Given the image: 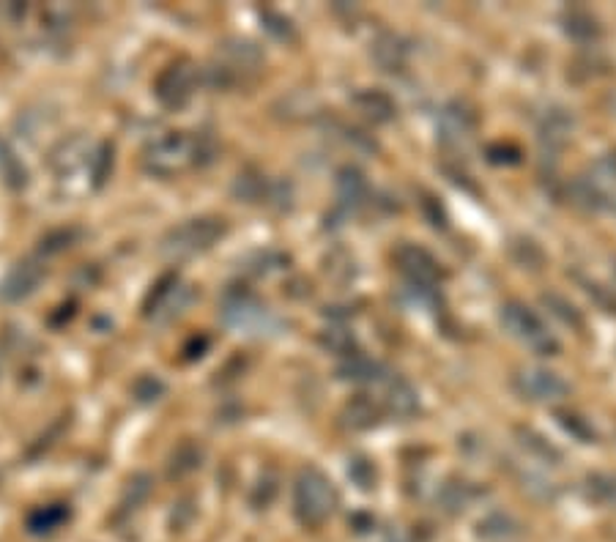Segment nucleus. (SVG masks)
Wrapping results in <instances>:
<instances>
[{"label": "nucleus", "instance_id": "obj_29", "mask_svg": "<svg viewBox=\"0 0 616 542\" xmlns=\"http://www.w3.org/2000/svg\"><path fill=\"white\" fill-rule=\"evenodd\" d=\"M589 296H595V302L606 310V313H616V291L603 288V285H592L589 282Z\"/></svg>", "mask_w": 616, "mask_h": 542}, {"label": "nucleus", "instance_id": "obj_32", "mask_svg": "<svg viewBox=\"0 0 616 542\" xmlns=\"http://www.w3.org/2000/svg\"><path fill=\"white\" fill-rule=\"evenodd\" d=\"M614 107H616V99H614Z\"/></svg>", "mask_w": 616, "mask_h": 542}, {"label": "nucleus", "instance_id": "obj_25", "mask_svg": "<svg viewBox=\"0 0 616 542\" xmlns=\"http://www.w3.org/2000/svg\"><path fill=\"white\" fill-rule=\"evenodd\" d=\"M348 477H351V482L359 490H373V485H376V466H373V460L365 458V455H356V458L348 460Z\"/></svg>", "mask_w": 616, "mask_h": 542}, {"label": "nucleus", "instance_id": "obj_30", "mask_svg": "<svg viewBox=\"0 0 616 542\" xmlns=\"http://www.w3.org/2000/svg\"><path fill=\"white\" fill-rule=\"evenodd\" d=\"M488 157H491V162H496V165H515V162L521 159V154H518V148L512 146H491Z\"/></svg>", "mask_w": 616, "mask_h": 542}, {"label": "nucleus", "instance_id": "obj_17", "mask_svg": "<svg viewBox=\"0 0 616 542\" xmlns=\"http://www.w3.org/2000/svg\"><path fill=\"white\" fill-rule=\"evenodd\" d=\"M406 55V44L400 42L397 36H392V33L378 36V42L373 44V58H376V63L384 72H400L406 66Z\"/></svg>", "mask_w": 616, "mask_h": 542}, {"label": "nucleus", "instance_id": "obj_23", "mask_svg": "<svg viewBox=\"0 0 616 542\" xmlns=\"http://www.w3.org/2000/svg\"><path fill=\"white\" fill-rule=\"evenodd\" d=\"M318 343H321L324 351H329V354H335V356H343V359L356 354L354 332H348V329H343V326H332V329L321 332Z\"/></svg>", "mask_w": 616, "mask_h": 542}, {"label": "nucleus", "instance_id": "obj_11", "mask_svg": "<svg viewBox=\"0 0 616 542\" xmlns=\"http://www.w3.org/2000/svg\"><path fill=\"white\" fill-rule=\"evenodd\" d=\"M570 132H573V115L562 110V107L545 110L543 118H540V126H537L540 146H543V151H548V154H559V151L567 146Z\"/></svg>", "mask_w": 616, "mask_h": 542}, {"label": "nucleus", "instance_id": "obj_20", "mask_svg": "<svg viewBox=\"0 0 616 542\" xmlns=\"http://www.w3.org/2000/svg\"><path fill=\"white\" fill-rule=\"evenodd\" d=\"M562 28L564 33L570 36V39H575V42H595L597 36H600V25H597V20L589 14V11L584 9H570L564 11L562 17Z\"/></svg>", "mask_w": 616, "mask_h": 542}, {"label": "nucleus", "instance_id": "obj_12", "mask_svg": "<svg viewBox=\"0 0 616 542\" xmlns=\"http://www.w3.org/2000/svg\"><path fill=\"white\" fill-rule=\"evenodd\" d=\"M474 126H477V121H474V113H471L469 107L452 102V105L444 107L439 115L441 143H447V146H460V143H466L471 137V132H474Z\"/></svg>", "mask_w": 616, "mask_h": 542}, {"label": "nucleus", "instance_id": "obj_31", "mask_svg": "<svg viewBox=\"0 0 616 542\" xmlns=\"http://www.w3.org/2000/svg\"><path fill=\"white\" fill-rule=\"evenodd\" d=\"M263 20L274 22V25H269V31H272L277 39H291L293 36L291 22L285 20V17H277V14H272V11H266V14H263Z\"/></svg>", "mask_w": 616, "mask_h": 542}, {"label": "nucleus", "instance_id": "obj_27", "mask_svg": "<svg viewBox=\"0 0 616 542\" xmlns=\"http://www.w3.org/2000/svg\"><path fill=\"white\" fill-rule=\"evenodd\" d=\"M543 304L556 315V318H562L567 326H575V329H578V326L584 324V321H581V313H578L567 299H562L559 293H545Z\"/></svg>", "mask_w": 616, "mask_h": 542}, {"label": "nucleus", "instance_id": "obj_16", "mask_svg": "<svg viewBox=\"0 0 616 542\" xmlns=\"http://www.w3.org/2000/svg\"><path fill=\"white\" fill-rule=\"evenodd\" d=\"M337 378L340 381H351V384H373V381L384 378V365L376 362V359H370V356L354 354L337 367Z\"/></svg>", "mask_w": 616, "mask_h": 542}, {"label": "nucleus", "instance_id": "obj_1", "mask_svg": "<svg viewBox=\"0 0 616 542\" xmlns=\"http://www.w3.org/2000/svg\"><path fill=\"white\" fill-rule=\"evenodd\" d=\"M211 154H214V146L206 135L170 132L146 148L143 165L148 173L168 178L192 165H206V162H211Z\"/></svg>", "mask_w": 616, "mask_h": 542}, {"label": "nucleus", "instance_id": "obj_3", "mask_svg": "<svg viewBox=\"0 0 616 542\" xmlns=\"http://www.w3.org/2000/svg\"><path fill=\"white\" fill-rule=\"evenodd\" d=\"M220 313L222 321L230 329L244 334H266L277 326L274 315L269 313V307L255 293L247 291V288H230V291H225Z\"/></svg>", "mask_w": 616, "mask_h": 542}, {"label": "nucleus", "instance_id": "obj_8", "mask_svg": "<svg viewBox=\"0 0 616 542\" xmlns=\"http://www.w3.org/2000/svg\"><path fill=\"white\" fill-rule=\"evenodd\" d=\"M395 263L397 269H400V274L411 282V288L433 291V288L439 285L441 266L425 247H417V244H400L395 250Z\"/></svg>", "mask_w": 616, "mask_h": 542}, {"label": "nucleus", "instance_id": "obj_7", "mask_svg": "<svg viewBox=\"0 0 616 542\" xmlns=\"http://www.w3.org/2000/svg\"><path fill=\"white\" fill-rule=\"evenodd\" d=\"M512 386L529 403H554V400H562L570 392L567 381L554 370H545V367H523L512 376Z\"/></svg>", "mask_w": 616, "mask_h": 542}, {"label": "nucleus", "instance_id": "obj_10", "mask_svg": "<svg viewBox=\"0 0 616 542\" xmlns=\"http://www.w3.org/2000/svg\"><path fill=\"white\" fill-rule=\"evenodd\" d=\"M44 269L39 261H20L14 263L9 274L0 282V299L3 302H22L36 293V288L42 285Z\"/></svg>", "mask_w": 616, "mask_h": 542}, {"label": "nucleus", "instance_id": "obj_28", "mask_svg": "<svg viewBox=\"0 0 616 542\" xmlns=\"http://www.w3.org/2000/svg\"><path fill=\"white\" fill-rule=\"evenodd\" d=\"M556 419H559V425H562L570 436H575L578 441H584V444H589V441H595V430H592V425L586 422V419H581L578 414H570V411H559L556 414Z\"/></svg>", "mask_w": 616, "mask_h": 542}, {"label": "nucleus", "instance_id": "obj_19", "mask_svg": "<svg viewBox=\"0 0 616 542\" xmlns=\"http://www.w3.org/2000/svg\"><path fill=\"white\" fill-rule=\"evenodd\" d=\"M387 408L395 417H414L419 411L417 389L408 384V381H403V378H395V381L389 384Z\"/></svg>", "mask_w": 616, "mask_h": 542}, {"label": "nucleus", "instance_id": "obj_14", "mask_svg": "<svg viewBox=\"0 0 616 542\" xmlns=\"http://www.w3.org/2000/svg\"><path fill=\"white\" fill-rule=\"evenodd\" d=\"M351 102H354L356 110L365 115L367 121H373V124H387V121L395 118V102H392V96L378 91V88L359 91V94H354Z\"/></svg>", "mask_w": 616, "mask_h": 542}, {"label": "nucleus", "instance_id": "obj_6", "mask_svg": "<svg viewBox=\"0 0 616 542\" xmlns=\"http://www.w3.org/2000/svg\"><path fill=\"white\" fill-rule=\"evenodd\" d=\"M192 302V291L181 282L178 274H165L162 280L154 285V291L148 293L146 299V318L154 324H168L176 315L187 310V304Z\"/></svg>", "mask_w": 616, "mask_h": 542}, {"label": "nucleus", "instance_id": "obj_24", "mask_svg": "<svg viewBox=\"0 0 616 542\" xmlns=\"http://www.w3.org/2000/svg\"><path fill=\"white\" fill-rule=\"evenodd\" d=\"M471 499H474V490H471V485H466V482H458V480L447 482V485H444V488H441V493H439V504L447 512L466 510Z\"/></svg>", "mask_w": 616, "mask_h": 542}, {"label": "nucleus", "instance_id": "obj_15", "mask_svg": "<svg viewBox=\"0 0 616 542\" xmlns=\"http://www.w3.org/2000/svg\"><path fill=\"white\" fill-rule=\"evenodd\" d=\"M343 422H345V428H351V430L376 428L378 422H381V408H378V403L373 400V397L356 395L345 403Z\"/></svg>", "mask_w": 616, "mask_h": 542}, {"label": "nucleus", "instance_id": "obj_9", "mask_svg": "<svg viewBox=\"0 0 616 542\" xmlns=\"http://www.w3.org/2000/svg\"><path fill=\"white\" fill-rule=\"evenodd\" d=\"M195 83H198L195 66L189 61H176L170 63L168 69L159 74L154 94H157V99L162 105L170 107V110H178V107H184L189 99H192V94H195Z\"/></svg>", "mask_w": 616, "mask_h": 542}, {"label": "nucleus", "instance_id": "obj_5", "mask_svg": "<svg viewBox=\"0 0 616 542\" xmlns=\"http://www.w3.org/2000/svg\"><path fill=\"white\" fill-rule=\"evenodd\" d=\"M502 324L504 329L521 340L523 345H529L534 354L540 356H554L559 351L556 337L548 332V326L540 321V315L534 313L532 307H526L521 302H507L502 307Z\"/></svg>", "mask_w": 616, "mask_h": 542}, {"label": "nucleus", "instance_id": "obj_18", "mask_svg": "<svg viewBox=\"0 0 616 542\" xmlns=\"http://www.w3.org/2000/svg\"><path fill=\"white\" fill-rule=\"evenodd\" d=\"M477 534H480V540L485 542H512L521 534V526H518V521L510 518V515L493 512L488 518H482L480 526H477Z\"/></svg>", "mask_w": 616, "mask_h": 542}, {"label": "nucleus", "instance_id": "obj_21", "mask_svg": "<svg viewBox=\"0 0 616 542\" xmlns=\"http://www.w3.org/2000/svg\"><path fill=\"white\" fill-rule=\"evenodd\" d=\"M518 441H521V447L532 455V458L543 460V463H548V466H559L562 463V452L548 441L545 436H540L537 430L532 428H518Z\"/></svg>", "mask_w": 616, "mask_h": 542}, {"label": "nucleus", "instance_id": "obj_2", "mask_svg": "<svg viewBox=\"0 0 616 542\" xmlns=\"http://www.w3.org/2000/svg\"><path fill=\"white\" fill-rule=\"evenodd\" d=\"M337 504V493L324 471L307 469L299 471L296 485H293V512L304 526H321L332 515Z\"/></svg>", "mask_w": 616, "mask_h": 542}, {"label": "nucleus", "instance_id": "obj_26", "mask_svg": "<svg viewBox=\"0 0 616 542\" xmlns=\"http://www.w3.org/2000/svg\"><path fill=\"white\" fill-rule=\"evenodd\" d=\"M586 485H589V496L592 499L606 504V507H616V477H611V474H592L586 480Z\"/></svg>", "mask_w": 616, "mask_h": 542}, {"label": "nucleus", "instance_id": "obj_13", "mask_svg": "<svg viewBox=\"0 0 616 542\" xmlns=\"http://www.w3.org/2000/svg\"><path fill=\"white\" fill-rule=\"evenodd\" d=\"M367 198V181L365 173L359 167H343L337 173V209L348 214L356 206H362V200Z\"/></svg>", "mask_w": 616, "mask_h": 542}, {"label": "nucleus", "instance_id": "obj_4", "mask_svg": "<svg viewBox=\"0 0 616 542\" xmlns=\"http://www.w3.org/2000/svg\"><path fill=\"white\" fill-rule=\"evenodd\" d=\"M222 236H225L222 219H189L184 225L168 230V236L162 239V252L168 255L170 261H181V258H192V255L211 250Z\"/></svg>", "mask_w": 616, "mask_h": 542}, {"label": "nucleus", "instance_id": "obj_22", "mask_svg": "<svg viewBox=\"0 0 616 542\" xmlns=\"http://www.w3.org/2000/svg\"><path fill=\"white\" fill-rule=\"evenodd\" d=\"M66 521H69V510H66L63 504H50V507L31 512L28 529H31L33 534H50L55 532V529H61Z\"/></svg>", "mask_w": 616, "mask_h": 542}]
</instances>
